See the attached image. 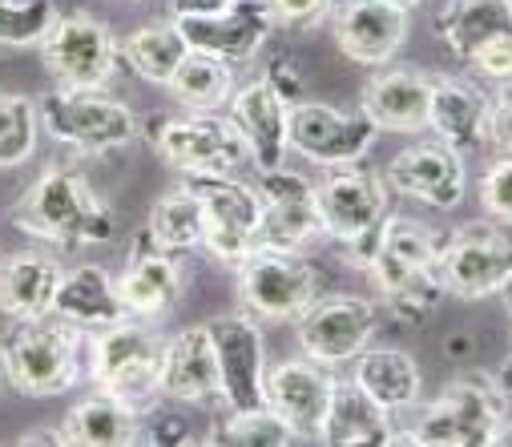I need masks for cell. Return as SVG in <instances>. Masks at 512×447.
<instances>
[{"label":"cell","instance_id":"29","mask_svg":"<svg viewBox=\"0 0 512 447\" xmlns=\"http://www.w3.org/2000/svg\"><path fill=\"white\" fill-rule=\"evenodd\" d=\"M61 266L49 254H9L0 262V311L9 319H45L53 315V294L61 282Z\"/></svg>","mask_w":512,"mask_h":447},{"label":"cell","instance_id":"3","mask_svg":"<svg viewBox=\"0 0 512 447\" xmlns=\"http://www.w3.org/2000/svg\"><path fill=\"white\" fill-rule=\"evenodd\" d=\"M81 335L85 331L65 323L61 315L13 319V331L0 339L5 383L33 399L69 391L81 375Z\"/></svg>","mask_w":512,"mask_h":447},{"label":"cell","instance_id":"13","mask_svg":"<svg viewBox=\"0 0 512 447\" xmlns=\"http://www.w3.org/2000/svg\"><path fill=\"white\" fill-rule=\"evenodd\" d=\"M190 186L198 190L206 210L202 246L226 266H238L246 254H254V246H259L263 194L246 186L242 178H190Z\"/></svg>","mask_w":512,"mask_h":447},{"label":"cell","instance_id":"41","mask_svg":"<svg viewBox=\"0 0 512 447\" xmlns=\"http://www.w3.org/2000/svg\"><path fill=\"white\" fill-rule=\"evenodd\" d=\"M267 81H271V89H275L287 105L303 101V77H299V69H295L291 61H275L271 73H267Z\"/></svg>","mask_w":512,"mask_h":447},{"label":"cell","instance_id":"1","mask_svg":"<svg viewBox=\"0 0 512 447\" xmlns=\"http://www.w3.org/2000/svg\"><path fill=\"white\" fill-rule=\"evenodd\" d=\"M9 222L33 242H49L65 250L97 246L117 234L113 210L89 190V182L77 170H45L17 198Z\"/></svg>","mask_w":512,"mask_h":447},{"label":"cell","instance_id":"46","mask_svg":"<svg viewBox=\"0 0 512 447\" xmlns=\"http://www.w3.org/2000/svg\"><path fill=\"white\" fill-rule=\"evenodd\" d=\"M21 443H61V427L49 435V431H29V435H21Z\"/></svg>","mask_w":512,"mask_h":447},{"label":"cell","instance_id":"19","mask_svg":"<svg viewBox=\"0 0 512 447\" xmlns=\"http://www.w3.org/2000/svg\"><path fill=\"white\" fill-rule=\"evenodd\" d=\"M335 379L315 359H287L267 371V407L295 431V439H319L327 423Z\"/></svg>","mask_w":512,"mask_h":447},{"label":"cell","instance_id":"25","mask_svg":"<svg viewBox=\"0 0 512 447\" xmlns=\"http://www.w3.org/2000/svg\"><path fill=\"white\" fill-rule=\"evenodd\" d=\"M319 443H331V447H388V443H396L392 411L379 407L355 379H335Z\"/></svg>","mask_w":512,"mask_h":447},{"label":"cell","instance_id":"10","mask_svg":"<svg viewBox=\"0 0 512 447\" xmlns=\"http://www.w3.org/2000/svg\"><path fill=\"white\" fill-rule=\"evenodd\" d=\"M45 69L53 73L57 85H77V89H105V81L117 69V45L105 21L89 13H69L57 17L45 41L37 45Z\"/></svg>","mask_w":512,"mask_h":447},{"label":"cell","instance_id":"38","mask_svg":"<svg viewBox=\"0 0 512 447\" xmlns=\"http://www.w3.org/2000/svg\"><path fill=\"white\" fill-rule=\"evenodd\" d=\"M480 206L492 222L512 226V154L500 158L480 182Z\"/></svg>","mask_w":512,"mask_h":447},{"label":"cell","instance_id":"8","mask_svg":"<svg viewBox=\"0 0 512 447\" xmlns=\"http://www.w3.org/2000/svg\"><path fill=\"white\" fill-rule=\"evenodd\" d=\"M436 274L444 294L464 303L500 294L512 282V238L500 230V222H468L440 242Z\"/></svg>","mask_w":512,"mask_h":447},{"label":"cell","instance_id":"14","mask_svg":"<svg viewBox=\"0 0 512 447\" xmlns=\"http://www.w3.org/2000/svg\"><path fill=\"white\" fill-rule=\"evenodd\" d=\"M206 331L218 355L226 411L267 407V347H263L259 323L246 315H222V319H210Z\"/></svg>","mask_w":512,"mask_h":447},{"label":"cell","instance_id":"47","mask_svg":"<svg viewBox=\"0 0 512 447\" xmlns=\"http://www.w3.org/2000/svg\"><path fill=\"white\" fill-rule=\"evenodd\" d=\"M388 5H400V9H412V5H420V0H388Z\"/></svg>","mask_w":512,"mask_h":447},{"label":"cell","instance_id":"20","mask_svg":"<svg viewBox=\"0 0 512 447\" xmlns=\"http://www.w3.org/2000/svg\"><path fill=\"white\" fill-rule=\"evenodd\" d=\"M408 37V9L388 0H343L335 13V45L347 61L379 69L388 65Z\"/></svg>","mask_w":512,"mask_h":447},{"label":"cell","instance_id":"35","mask_svg":"<svg viewBox=\"0 0 512 447\" xmlns=\"http://www.w3.org/2000/svg\"><path fill=\"white\" fill-rule=\"evenodd\" d=\"M41 109L25 93H0V170H17L37 154Z\"/></svg>","mask_w":512,"mask_h":447},{"label":"cell","instance_id":"33","mask_svg":"<svg viewBox=\"0 0 512 447\" xmlns=\"http://www.w3.org/2000/svg\"><path fill=\"white\" fill-rule=\"evenodd\" d=\"M186 53H190V45L174 21H150L138 33H130V41L121 45V57L130 61V69L154 85H170L174 69L186 61Z\"/></svg>","mask_w":512,"mask_h":447},{"label":"cell","instance_id":"7","mask_svg":"<svg viewBox=\"0 0 512 447\" xmlns=\"http://www.w3.org/2000/svg\"><path fill=\"white\" fill-rule=\"evenodd\" d=\"M162 351H166V343L150 327L134 323V315H130V319H121L113 327L93 331V339H89V379L101 391H113L121 399H130L134 407H142V399L158 395Z\"/></svg>","mask_w":512,"mask_h":447},{"label":"cell","instance_id":"36","mask_svg":"<svg viewBox=\"0 0 512 447\" xmlns=\"http://www.w3.org/2000/svg\"><path fill=\"white\" fill-rule=\"evenodd\" d=\"M206 443H230V447H287L295 443V431L271 411V407H259V411H230L210 435Z\"/></svg>","mask_w":512,"mask_h":447},{"label":"cell","instance_id":"37","mask_svg":"<svg viewBox=\"0 0 512 447\" xmlns=\"http://www.w3.org/2000/svg\"><path fill=\"white\" fill-rule=\"evenodd\" d=\"M57 17L53 0H0V45H41Z\"/></svg>","mask_w":512,"mask_h":447},{"label":"cell","instance_id":"34","mask_svg":"<svg viewBox=\"0 0 512 447\" xmlns=\"http://www.w3.org/2000/svg\"><path fill=\"white\" fill-rule=\"evenodd\" d=\"M166 89L182 105H190L198 113H210V109H218V105H226L234 97V69L222 57H210V53L190 49L186 61L174 69V77H170Z\"/></svg>","mask_w":512,"mask_h":447},{"label":"cell","instance_id":"17","mask_svg":"<svg viewBox=\"0 0 512 447\" xmlns=\"http://www.w3.org/2000/svg\"><path fill=\"white\" fill-rule=\"evenodd\" d=\"M263 194V218H259V246L254 250H303L311 238L323 234L319 210H315V186L303 174H291L287 166L259 170Z\"/></svg>","mask_w":512,"mask_h":447},{"label":"cell","instance_id":"27","mask_svg":"<svg viewBox=\"0 0 512 447\" xmlns=\"http://www.w3.org/2000/svg\"><path fill=\"white\" fill-rule=\"evenodd\" d=\"M142 435V411L113 391H97L73 403L61 419V443L73 447H125Z\"/></svg>","mask_w":512,"mask_h":447},{"label":"cell","instance_id":"5","mask_svg":"<svg viewBox=\"0 0 512 447\" xmlns=\"http://www.w3.org/2000/svg\"><path fill=\"white\" fill-rule=\"evenodd\" d=\"M154 154L190 178H242L246 170H259L242 129L230 117L214 113L158 121Z\"/></svg>","mask_w":512,"mask_h":447},{"label":"cell","instance_id":"12","mask_svg":"<svg viewBox=\"0 0 512 447\" xmlns=\"http://www.w3.org/2000/svg\"><path fill=\"white\" fill-rule=\"evenodd\" d=\"M315 210L323 234L339 246L367 238L383 218H388V182L363 166H331L327 178L315 186Z\"/></svg>","mask_w":512,"mask_h":447},{"label":"cell","instance_id":"45","mask_svg":"<svg viewBox=\"0 0 512 447\" xmlns=\"http://www.w3.org/2000/svg\"><path fill=\"white\" fill-rule=\"evenodd\" d=\"M504 443H512V415H504L500 427H496V435H492V447H504Z\"/></svg>","mask_w":512,"mask_h":447},{"label":"cell","instance_id":"9","mask_svg":"<svg viewBox=\"0 0 512 447\" xmlns=\"http://www.w3.org/2000/svg\"><path fill=\"white\" fill-rule=\"evenodd\" d=\"M234 270L242 307L259 319H299L319 298V274L299 250H254Z\"/></svg>","mask_w":512,"mask_h":447},{"label":"cell","instance_id":"4","mask_svg":"<svg viewBox=\"0 0 512 447\" xmlns=\"http://www.w3.org/2000/svg\"><path fill=\"white\" fill-rule=\"evenodd\" d=\"M508 415V395L496 379L460 375L444 387V395L424 407L412 431H396V443L424 447H492L500 419Z\"/></svg>","mask_w":512,"mask_h":447},{"label":"cell","instance_id":"28","mask_svg":"<svg viewBox=\"0 0 512 447\" xmlns=\"http://www.w3.org/2000/svg\"><path fill=\"white\" fill-rule=\"evenodd\" d=\"M53 315H61L65 323H73L81 331H101V327L130 319L121 294H117V282L101 266H77V270L61 274L57 294H53Z\"/></svg>","mask_w":512,"mask_h":447},{"label":"cell","instance_id":"15","mask_svg":"<svg viewBox=\"0 0 512 447\" xmlns=\"http://www.w3.org/2000/svg\"><path fill=\"white\" fill-rule=\"evenodd\" d=\"M375 327H379V311L367 298H355V294L315 298L299 315V347L307 359H315L319 367L331 371V367L355 359L371 343Z\"/></svg>","mask_w":512,"mask_h":447},{"label":"cell","instance_id":"26","mask_svg":"<svg viewBox=\"0 0 512 447\" xmlns=\"http://www.w3.org/2000/svg\"><path fill=\"white\" fill-rule=\"evenodd\" d=\"M428 129H436L456 154H472L488 141V97L464 77H436Z\"/></svg>","mask_w":512,"mask_h":447},{"label":"cell","instance_id":"2","mask_svg":"<svg viewBox=\"0 0 512 447\" xmlns=\"http://www.w3.org/2000/svg\"><path fill=\"white\" fill-rule=\"evenodd\" d=\"M440 242L432 226L416 222V218H383L375 230V246L367 258V274L379 282L383 298H388L392 315L400 319H424L436 303H440V274H436V258H440Z\"/></svg>","mask_w":512,"mask_h":447},{"label":"cell","instance_id":"44","mask_svg":"<svg viewBox=\"0 0 512 447\" xmlns=\"http://www.w3.org/2000/svg\"><path fill=\"white\" fill-rule=\"evenodd\" d=\"M500 294H504V303H508V311H512V282H508V286H504ZM496 383H500V391H504V395L512 399V363H508V367H504V371L496 375Z\"/></svg>","mask_w":512,"mask_h":447},{"label":"cell","instance_id":"42","mask_svg":"<svg viewBox=\"0 0 512 447\" xmlns=\"http://www.w3.org/2000/svg\"><path fill=\"white\" fill-rule=\"evenodd\" d=\"M279 21H291V25H303V21H315L319 13H327L331 0H271Z\"/></svg>","mask_w":512,"mask_h":447},{"label":"cell","instance_id":"24","mask_svg":"<svg viewBox=\"0 0 512 447\" xmlns=\"http://www.w3.org/2000/svg\"><path fill=\"white\" fill-rule=\"evenodd\" d=\"M287 101L271 89V81H250L230 97V121L242 129V137L254 149L259 170L283 166L287 162Z\"/></svg>","mask_w":512,"mask_h":447},{"label":"cell","instance_id":"18","mask_svg":"<svg viewBox=\"0 0 512 447\" xmlns=\"http://www.w3.org/2000/svg\"><path fill=\"white\" fill-rule=\"evenodd\" d=\"M383 182H388V190L400 198H416L432 210H452L464 198L468 170H464V154H456L452 145L420 141V145H408L404 154L392 158Z\"/></svg>","mask_w":512,"mask_h":447},{"label":"cell","instance_id":"11","mask_svg":"<svg viewBox=\"0 0 512 447\" xmlns=\"http://www.w3.org/2000/svg\"><path fill=\"white\" fill-rule=\"evenodd\" d=\"M375 125L355 109H335L323 101H295L287 109V145L315 166H351L375 145Z\"/></svg>","mask_w":512,"mask_h":447},{"label":"cell","instance_id":"21","mask_svg":"<svg viewBox=\"0 0 512 447\" xmlns=\"http://www.w3.org/2000/svg\"><path fill=\"white\" fill-rule=\"evenodd\" d=\"M432 85L436 77L420 69H379L359 93V113L379 133H420L428 129Z\"/></svg>","mask_w":512,"mask_h":447},{"label":"cell","instance_id":"32","mask_svg":"<svg viewBox=\"0 0 512 447\" xmlns=\"http://www.w3.org/2000/svg\"><path fill=\"white\" fill-rule=\"evenodd\" d=\"M146 234L162 246V250H194L202 246L206 238V210H202V198L198 190L186 182V186H174L170 194H162L150 210V222H146Z\"/></svg>","mask_w":512,"mask_h":447},{"label":"cell","instance_id":"6","mask_svg":"<svg viewBox=\"0 0 512 447\" xmlns=\"http://www.w3.org/2000/svg\"><path fill=\"white\" fill-rule=\"evenodd\" d=\"M41 125L81 154H109L138 137V113L109 97L105 89H77V85H57L41 101Z\"/></svg>","mask_w":512,"mask_h":447},{"label":"cell","instance_id":"22","mask_svg":"<svg viewBox=\"0 0 512 447\" xmlns=\"http://www.w3.org/2000/svg\"><path fill=\"white\" fill-rule=\"evenodd\" d=\"M158 395H166L174 403H194V407H218L222 403L218 355H214L206 327H190L166 343Z\"/></svg>","mask_w":512,"mask_h":447},{"label":"cell","instance_id":"48","mask_svg":"<svg viewBox=\"0 0 512 447\" xmlns=\"http://www.w3.org/2000/svg\"><path fill=\"white\" fill-rule=\"evenodd\" d=\"M0 383H5V367H0Z\"/></svg>","mask_w":512,"mask_h":447},{"label":"cell","instance_id":"39","mask_svg":"<svg viewBox=\"0 0 512 447\" xmlns=\"http://www.w3.org/2000/svg\"><path fill=\"white\" fill-rule=\"evenodd\" d=\"M488 141L504 154H512V77L500 81L492 105H488Z\"/></svg>","mask_w":512,"mask_h":447},{"label":"cell","instance_id":"31","mask_svg":"<svg viewBox=\"0 0 512 447\" xmlns=\"http://www.w3.org/2000/svg\"><path fill=\"white\" fill-rule=\"evenodd\" d=\"M436 33L468 61L484 41L512 37V0H448L436 17Z\"/></svg>","mask_w":512,"mask_h":447},{"label":"cell","instance_id":"30","mask_svg":"<svg viewBox=\"0 0 512 447\" xmlns=\"http://www.w3.org/2000/svg\"><path fill=\"white\" fill-rule=\"evenodd\" d=\"M379 407L388 411H408L420 403L424 391V375L416 367V359L408 351L396 347H375V351H359L355 355V375H351Z\"/></svg>","mask_w":512,"mask_h":447},{"label":"cell","instance_id":"43","mask_svg":"<svg viewBox=\"0 0 512 447\" xmlns=\"http://www.w3.org/2000/svg\"><path fill=\"white\" fill-rule=\"evenodd\" d=\"M234 0H170L174 17H206V13H222Z\"/></svg>","mask_w":512,"mask_h":447},{"label":"cell","instance_id":"40","mask_svg":"<svg viewBox=\"0 0 512 447\" xmlns=\"http://www.w3.org/2000/svg\"><path fill=\"white\" fill-rule=\"evenodd\" d=\"M468 61L476 65V73H484V77H492V81H508V77H512V37H492V41H484Z\"/></svg>","mask_w":512,"mask_h":447},{"label":"cell","instance_id":"16","mask_svg":"<svg viewBox=\"0 0 512 447\" xmlns=\"http://www.w3.org/2000/svg\"><path fill=\"white\" fill-rule=\"evenodd\" d=\"M174 25H178V33L186 37L190 49L238 65V61H250L271 41V33L279 25V13H275L271 0H234V5H226L222 13L174 17Z\"/></svg>","mask_w":512,"mask_h":447},{"label":"cell","instance_id":"23","mask_svg":"<svg viewBox=\"0 0 512 447\" xmlns=\"http://www.w3.org/2000/svg\"><path fill=\"white\" fill-rule=\"evenodd\" d=\"M182 286H186V278H182V266L170 258V250H162L150 234H142L134 262L117 278V294L125 303V315H134V319L166 315L182 298Z\"/></svg>","mask_w":512,"mask_h":447}]
</instances>
